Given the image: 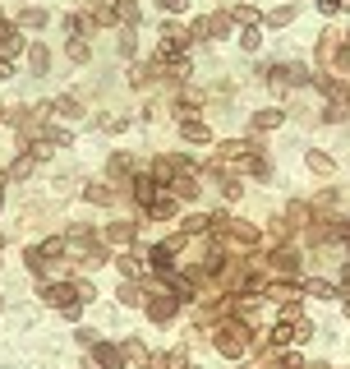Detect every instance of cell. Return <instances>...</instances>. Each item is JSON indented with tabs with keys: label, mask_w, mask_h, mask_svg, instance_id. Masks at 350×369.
Returning <instances> with one entry per match:
<instances>
[{
	"label": "cell",
	"mask_w": 350,
	"mask_h": 369,
	"mask_svg": "<svg viewBox=\"0 0 350 369\" xmlns=\"http://www.w3.org/2000/svg\"><path fill=\"white\" fill-rule=\"evenodd\" d=\"M217 351L226 360H240L244 351H249V333H244L240 323H217Z\"/></svg>",
	"instance_id": "1"
},
{
	"label": "cell",
	"mask_w": 350,
	"mask_h": 369,
	"mask_svg": "<svg viewBox=\"0 0 350 369\" xmlns=\"http://www.w3.org/2000/svg\"><path fill=\"white\" fill-rule=\"evenodd\" d=\"M217 235L226 240L230 249H253V245H258V226H249V222H235V217H226Z\"/></svg>",
	"instance_id": "2"
},
{
	"label": "cell",
	"mask_w": 350,
	"mask_h": 369,
	"mask_svg": "<svg viewBox=\"0 0 350 369\" xmlns=\"http://www.w3.org/2000/svg\"><path fill=\"white\" fill-rule=\"evenodd\" d=\"M267 268L276 272V281H295L300 277V254L295 249H272V254H267Z\"/></svg>",
	"instance_id": "3"
},
{
	"label": "cell",
	"mask_w": 350,
	"mask_h": 369,
	"mask_svg": "<svg viewBox=\"0 0 350 369\" xmlns=\"http://www.w3.org/2000/svg\"><path fill=\"white\" fill-rule=\"evenodd\" d=\"M143 309H148V319H153V323H171L175 314H180V300H175L171 291H166V295H148V305H143Z\"/></svg>",
	"instance_id": "4"
},
{
	"label": "cell",
	"mask_w": 350,
	"mask_h": 369,
	"mask_svg": "<svg viewBox=\"0 0 350 369\" xmlns=\"http://www.w3.org/2000/svg\"><path fill=\"white\" fill-rule=\"evenodd\" d=\"M249 153H262V148L244 144V139H226V144H217V157H212V162H244Z\"/></svg>",
	"instance_id": "5"
},
{
	"label": "cell",
	"mask_w": 350,
	"mask_h": 369,
	"mask_svg": "<svg viewBox=\"0 0 350 369\" xmlns=\"http://www.w3.org/2000/svg\"><path fill=\"white\" fill-rule=\"evenodd\" d=\"M42 300L51 305V309H65L69 300H78V295H74V281H46V286H42Z\"/></svg>",
	"instance_id": "6"
},
{
	"label": "cell",
	"mask_w": 350,
	"mask_h": 369,
	"mask_svg": "<svg viewBox=\"0 0 350 369\" xmlns=\"http://www.w3.org/2000/svg\"><path fill=\"white\" fill-rule=\"evenodd\" d=\"M309 217H314V208H309V203H286L281 235H290V231H304V226H309Z\"/></svg>",
	"instance_id": "7"
},
{
	"label": "cell",
	"mask_w": 350,
	"mask_h": 369,
	"mask_svg": "<svg viewBox=\"0 0 350 369\" xmlns=\"http://www.w3.org/2000/svg\"><path fill=\"white\" fill-rule=\"evenodd\" d=\"M130 194H134V203H139L143 213H148V203L162 194V185H157L153 176H134V180H130Z\"/></svg>",
	"instance_id": "8"
},
{
	"label": "cell",
	"mask_w": 350,
	"mask_h": 369,
	"mask_svg": "<svg viewBox=\"0 0 350 369\" xmlns=\"http://www.w3.org/2000/svg\"><path fill=\"white\" fill-rule=\"evenodd\" d=\"M92 360H97L102 369H125V351L115 347V342H97V347H92Z\"/></svg>",
	"instance_id": "9"
},
{
	"label": "cell",
	"mask_w": 350,
	"mask_h": 369,
	"mask_svg": "<svg viewBox=\"0 0 350 369\" xmlns=\"http://www.w3.org/2000/svg\"><path fill=\"white\" fill-rule=\"evenodd\" d=\"M166 190H171L180 203H194V199H198V180H194V171H180V176H175Z\"/></svg>",
	"instance_id": "10"
},
{
	"label": "cell",
	"mask_w": 350,
	"mask_h": 369,
	"mask_svg": "<svg viewBox=\"0 0 350 369\" xmlns=\"http://www.w3.org/2000/svg\"><path fill=\"white\" fill-rule=\"evenodd\" d=\"M244 277H249V268H244L240 258L221 263V286H226V291H244Z\"/></svg>",
	"instance_id": "11"
},
{
	"label": "cell",
	"mask_w": 350,
	"mask_h": 369,
	"mask_svg": "<svg viewBox=\"0 0 350 369\" xmlns=\"http://www.w3.org/2000/svg\"><path fill=\"white\" fill-rule=\"evenodd\" d=\"M175 203H180V199H175L171 190H162L153 203H148V217H153V222H171V217H175Z\"/></svg>",
	"instance_id": "12"
},
{
	"label": "cell",
	"mask_w": 350,
	"mask_h": 369,
	"mask_svg": "<svg viewBox=\"0 0 350 369\" xmlns=\"http://www.w3.org/2000/svg\"><path fill=\"white\" fill-rule=\"evenodd\" d=\"M106 176H111V180H134V157H130V153H111Z\"/></svg>",
	"instance_id": "13"
},
{
	"label": "cell",
	"mask_w": 350,
	"mask_h": 369,
	"mask_svg": "<svg viewBox=\"0 0 350 369\" xmlns=\"http://www.w3.org/2000/svg\"><path fill=\"white\" fill-rule=\"evenodd\" d=\"M300 295L304 291H300L295 281H272V286H267V300H276V305H295Z\"/></svg>",
	"instance_id": "14"
},
{
	"label": "cell",
	"mask_w": 350,
	"mask_h": 369,
	"mask_svg": "<svg viewBox=\"0 0 350 369\" xmlns=\"http://www.w3.org/2000/svg\"><path fill=\"white\" fill-rule=\"evenodd\" d=\"M14 51H23V37H19V28H14V23H0V56L10 60Z\"/></svg>",
	"instance_id": "15"
},
{
	"label": "cell",
	"mask_w": 350,
	"mask_h": 369,
	"mask_svg": "<svg viewBox=\"0 0 350 369\" xmlns=\"http://www.w3.org/2000/svg\"><path fill=\"white\" fill-rule=\"evenodd\" d=\"M180 134H185V144H212V130L203 120H185V125H180Z\"/></svg>",
	"instance_id": "16"
},
{
	"label": "cell",
	"mask_w": 350,
	"mask_h": 369,
	"mask_svg": "<svg viewBox=\"0 0 350 369\" xmlns=\"http://www.w3.org/2000/svg\"><path fill=\"white\" fill-rule=\"evenodd\" d=\"M134 231H139L134 222H111V226H106V245H130Z\"/></svg>",
	"instance_id": "17"
},
{
	"label": "cell",
	"mask_w": 350,
	"mask_h": 369,
	"mask_svg": "<svg viewBox=\"0 0 350 369\" xmlns=\"http://www.w3.org/2000/svg\"><path fill=\"white\" fill-rule=\"evenodd\" d=\"M42 263H51V258H60V254H69V235H51V240H42Z\"/></svg>",
	"instance_id": "18"
},
{
	"label": "cell",
	"mask_w": 350,
	"mask_h": 369,
	"mask_svg": "<svg viewBox=\"0 0 350 369\" xmlns=\"http://www.w3.org/2000/svg\"><path fill=\"white\" fill-rule=\"evenodd\" d=\"M281 120H286V111H253V120H249V125L258 130V134H272Z\"/></svg>",
	"instance_id": "19"
},
{
	"label": "cell",
	"mask_w": 350,
	"mask_h": 369,
	"mask_svg": "<svg viewBox=\"0 0 350 369\" xmlns=\"http://www.w3.org/2000/svg\"><path fill=\"white\" fill-rule=\"evenodd\" d=\"M262 23H272V28H290L295 23V5H276V10L262 14Z\"/></svg>",
	"instance_id": "20"
},
{
	"label": "cell",
	"mask_w": 350,
	"mask_h": 369,
	"mask_svg": "<svg viewBox=\"0 0 350 369\" xmlns=\"http://www.w3.org/2000/svg\"><path fill=\"white\" fill-rule=\"evenodd\" d=\"M28 65H33V74H46V69H51V51H46L42 42H33L28 46Z\"/></svg>",
	"instance_id": "21"
},
{
	"label": "cell",
	"mask_w": 350,
	"mask_h": 369,
	"mask_svg": "<svg viewBox=\"0 0 350 369\" xmlns=\"http://www.w3.org/2000/svg\"><path fill=\"white\" fill-rule=\"evenodd\" d=\"M115 295H120V305H125V309H139V305H148V295H143V286H134V281H125V286H120Z\"/></svg>",
	"instance_id": "22"
},
{
	"label": "cell",
	"mask_w": 350,
	"mask_h": 369,
	"mask_svg": "<svg viewBox=\"0 0 350 369\" xmlns=\"http://www.w3.org/2000/svg\"><path fill=\"white\" fill-rule=\"evenodd\" d=\"M180 231L185 235H203V231H212V217L208 213H189L185 222H180Z\"/></svg>",
	"instance_id": "23"
},
{
	"label": "cell",
	"mask_w": 350,
	"mask_h": 369,
	"mask_svg": "<svg viewBox=\"0 0 350 369\" xmlns=\"http://www.w3.org/2000/svg\"><path fill=\"white\" fill-rule=\"evenodd\" d=\"M157 69H162V65H157V60H148V65H134V69H130V83H134V88H148V83H153V74H157Z\"/></svg>",
	"instance_id": "24"
},
{
	"label": "cell",
	"mask_w": 350,
	"mask_h": 369,
	"mask_svg": "<svg viewBox=\"0 0 350 369\" xmlns=\"http://www.w3.org/2000/svg\"><path fill=\"white\" fill-rule=\"evenodd\" d=\"M230 19H235V23H244V28H258V23H262V14L253 10V5H230Z\"/></svg>",
	"instance_id": "25"
},
{
	"label": "cell",
	"mask_w": 350,
	"mask_h": 369,
	"mask_svg": "<svg viewBox=\"0 0 350 369\" xmlns=\"http://www.w3.org/2000/svg\"><path fill=\"white\" fill-rule=\"evenodd\" d=\"M37 171V157L33 153H23V157H14V167H10V180H28Z\"/></svg>",
	"instance_id": "26"
},
{
	"label": "cell",
	"mask_w": 350,
	"mask_h": 369,
	"mask_svg": "<svg viewBox=\"0 0 350 369\" xmlns=\"http://www.w3.org/2000/svg\"><path fill=\"white\" fill-rule=\"evenodd\" d=\"M148 263H153V268H157V277H162V272H175V268H171L175 258H171V249H166V245H157V249H148Z\"/></svg>",
	"instance_id": "27"
},
{
	"label": "cell",
	"mask_w": 350,
	"mask_h": 369,
	"mask_svg": "<svg viewBox=\"0 0 350 369\" xmlns=\"http://www.w3.org/2000/svg\"><path fill=\"white\" fill-rule=\"evenodd\" d=\"M185 365V356L180 351H166V356H148V369H180Z\"/></svg>",
	"instance_id": "28"
},
{
	"label": "cell",
	"mask_w": 350,
	"mask_h": 369,
	"mask_svg": "<svg viewBox=\"0 0 350 369\" xmlns=\"http://www.w3.org/2000/svg\"><path fill=\"white\" fill-rule=\"evenodd\" d=\"M267 369H304V360H300V351H281L276 360H267Z\"/></svg>",
	"instance_id": "29"
},
{
	"label": "cell",
	"mask_w": 350,
	"mask_h": 369,
	"mask_svg": "<svg viewBox=\"0 0 350 369\" xmlns=\"http://www.w3.org/2000/svg\"><path fill=\"white\" fill-rule=\"evenodd\" d=\"M125 360H130V365H148V347H143V342H125Z\"/></svg>",
	"instance_id": "30"
},
{
	"label": "cell",
	"mask_w": 350,
	"mask_h": 369,
	"mask_svg": "<svg viewBox=\"0 0 350 369\" xmlns=\"http://www.w3.org/2000/svg\"><path fill=\"white\" fill-rule=\"evenodd\" d=\"M332 167H337V162H332L328 153H309V171H318V176H332Z\"/></svg>",
	"instance_id": "31"
},
{
	"label": "cell",
	"mask_w": 350,
	"mask_h": 369,
	"mask_svg": "<svg viewBox=\"0 0 350 369\" xmlns=\"http://www.w3.org/2000/svg\"><path fill=\"white\" fill-rule=\"evenodd\" d=\"M304 295H318V300H328V295H337V286H332V281H323V277H314L304 286Z\"/></svg>",
	"instance_id": "32"
},
{
	"label": "cell",
	"mask_w": 350,
	"mask_h": 369,
	"mask_svg": "<svg viewBox=\"0 0 350 369\" xmlns=\"http://www.w3.org/2000/svg\"><path fill=\"white\" fill-rule=\"evenodd\" d=\"M88 56H92V46H88L83 37H74V42H69V60H74V65H88Z\"/></svg>",
	"instance_id": "33"
},
{
	"label": "cell",
	"mask_w": 350,
	"mask_h": 369,
	"mask_svg": "<svg viewBox=\"0 0 350 369\" xmlns=\"http://www.w3.org/2000/svg\"><path fill=\"white\" fill-rule=\"evenodd\" d=\"M83 199H88V203H111L115 194H111V185H88V190H83Z\"/></svg>",
	"instance_id": "34"
},
{
	"label": "cell",
	"mask_w": 350,
	"mask_h": 369,
	"mask_svg": "<svg viewBox=\"0 0 350 369\" xmlns=\"http://www.w3.org/2000/svg\"><path fill=\"white\" fill-rule=\"evenodd\" d=\"M230 23H235L230 14H208V28H212V37H226V33H230Z\"/></svg>",
	"instance_id": "35"
},
{
	"label": "cell",
	"mask_w": 350,
	"mask_h": 369,
	"mask_svg": "<svg viewBox=\"0 0 350 369\" xmlns=\"http://www.w3.org/2000/svg\"><path fill=\"white\" fill-rule=\"evenodd\" d=\"M115 19H125V23H139V5H134V0H115Z\"/></svg>",
	"instance_id": "36"
},
{
	"label": "cell",
	"mask_w": 350,
	"mask_h": 369,
	"mask_svg": "<svg viewBox=\"0 0 350 369\" xmlns=\"http://www.w3.org/2000/svg\"><path fill=\"white\" fill-rule=\"evenodd\" d=\"M235 42L244 46V51H258V42H262V33L258 28H240V37H235Z\"/></svg>",
	"instance_id": "37"
},
{
	"label": "cell",
	"mask_w": 350,
	"mask_h": 369,
	"mask_svg": "<svg viewBox=\"0 0 350 369\" xmlns=\"http://www.w3.org/2000/svg\"><path fill=\"white\" fill-rule=\"evenodd\" d=\"M46 144H51V148H69V130H60V125H51V130H46Z\"/></svg>",
	"instance_id": "38"
},
{
	"label": "cell",
	"mask_w": 350,
	"mask_h": 369,
	"mask_svg": "<svg viewBox=\"0 0 350 369\" xmlns=\"http://www.w3.org/2000/svg\"><path fill=\"white\" fill-rule=\"evenodd\" d=\"M115 263H120V272H125V277H139V272H143V263H139V254H125V258H115Z\"/></svg>",
	"instance_id": "39"
},
{
	"label": "cell",
	"mask_w": 350,
	"mask_h": 369,
	"mask_svg": "<svg viewBox=\"0 0 350 369\" xmlns=\"http://www.w3.org/2000/svg\"><path fill=\"white\" fill-rule=\"evenodd\" d=\"M78 111H83V106H78L74 97H60V102H55V116H65V120H74Z\"/></svg>",
	"instance_id": "40"
},
{
	"label": "cell",
	"mask_w": 350,
	"mask_h": 369,
	"mask_svg": "<svg viewBox=\"0 0 350 369\" xmlns=\"http://www.w3.org/2000/svg\"><path fill=\"white\" fill-rule=\"evenodd\" d=\"M217 185H221V194H226V199H240V194H244V185H240V180H230V176H221Z\"/></svg>",
	"instance_id": "41"
},
{
	"label": "cell",
	"mask_w": 350,
	"mask_h": 369,
	"mask_svg": "<svg viewBox=\"0 0 350 369\" xmlns=\"http://www.w3.org/2000/svg\"><path fill=\"white\" fill-rule=\"evenodd\" d=\"M42 23H46V10H37V5L23 10V28H42Z\"/></svg>",
	"instance_id": "42"
},
{
	"label": "cell",
	"mask_w": 350,
	"mask_h": 369,
	"mask_svg": "<svg viewBox=\"0 0 350 369\" xmlns=\"http://www.w3.org/2000/svg\"><path fill=\"white\" fill-rule=\"evenodd\" d=\"M78 347H88V351H92V347H97V342H102V337H97V328H78Z\"/></svg>",
	"instance_id": "43"
},
{
	"label": "cell",
	"mask_w": 350,
	"mask_h": 369,
	"mask_svg": "<svg viewBox=\"0 0 350 369\" xmlns=\"http://www.w3.org/2000/svg\"><path fill=\"white\" fill-rule=\"evenodd\" d=\"M74 295H78L83 305H88V300H97V291H92V281H83V277L74 281Z\"/></svg>",
	"instance_id": "44"
},
{
	"label": "cell",
	"mask_w": 350,
	"mask_h": 369,
	"mask_svg": "<svg viewBox=\"0 0 350 369\" xmlns=\"http://www.w3.org/2000/svg\"><path fill=\"white\" fill-rule=\"evenodd\" d=\"M189 37H212V28H208V14H203V19H194V28H189Z\"/></svg>",
	"instance_id": "45"
},
{
	"label": "cell",
	"mask_w": 350,
	"mask_h": 369,
	"mask_svg": "<svg viewBox=\"0 0 350 369\" xmlns=\"http://www.w3.org/2000/svg\"><path fill=\"white\" fill-rule=\"evenodd\" d=\"M157 5H162L166 14H180V10H185V5H189V0H157Z\"/></svg>",
	"instance_id": "46"
},
{
	"label": "cell",
	"mask_w": 350,
	"mask_h": 369,
	"mask_svg": "<svg viewBox=\"0 0 350 369\" xmlns=\"http://www.w3.org/2000/svg\"><path fill=\"white\" fill-rule=\"evenodd\" d=\"M314 5H318V14H337L341 10V0H314Z\"/></svg>",
	"instance_id": "47"
},
{
	"label": "cell",
	"mask_w": 350,
	"mask_h": 369,
	"mask_svg": "<svg viewBox=\"0 0 350 369\" xmlns=\"http://www.w3.org/2000/svg\"><path fill=\"white\" fill-rule=\"evenodd\" d=\"M323 120H332V125L346 120V106H328V111H323Z\"/></svg>",
	"instance_id": "48"
},
{
	"label": "cell",
	"mask_w": 350,
	"mask_h": 369,
	"mask_svg": "<svg viewBox=\"0 0 350 369\" xmlns=\"http://www.w3.org/2000/svg\"><path fill=\"white\" fill-rule=\"evenodd\" d=\"M60 314H65V319H78V314H83V300H69V305H65Z\"/></svg>",
	"instance_id": "49"
},
{
	"label": "cell",
	"mask_w": 350,
	"mask_h": 369,
	"mask_svg": "<svg viewBox=\"0 0 350 369\" xmlns=\"http://www.w3.org/2000/svg\"><path fill=\"white\" fill-rule=\"evenodd\" d=\"M0 78H14V65H10L5 56H0Z\"/></svg>",
	"instance_id": "50"
},
{
	"label": "cell",
	"mask_w": 350,
	"mask_h": 369,
	"mask_svg": "<svg viewBox=\"0 0 350 369\" xmlns=\"http://www.w3.org/2000/svg\"><path fill=\"white\" fill-rule=\"evenodd\" d=\"M341 10H350V0H341Z\"/></svg>",
	"instance_id": "51"
},
{
	"label": "cell",
	"mask_w": 350,
	"mask_h": 369,
	"mask_svg": "<svg viewBox=\"0 0 350 369\" xmlns=\"http://www.w3.org/2000/svg\"><path fill=\"white\" fill-rule=\"evenodd\" d=\"M0 120H5V106H0Z\"/></svg>",
	"instance_id": "52"
},
{
	"label": "cell",
	"mask_w": 350,
	"mask_h": 369,
	"mask_svg": "<svg viewBox=\"0 0 350 369\" xmlns=\"http://www.w3.org/2000/svg\"><path fill=\"white\" fill-rule=\"evenodd\" d=\"M0 203H5V190H0Z\"/></svg>",
	"instance_id": "53"
},
{
	"label": "cell",
	"mask_w": 350,
	"mask_h": 369,
	"mask_svg": "<svg viewBox=\"0 0 350 369\" xmlns=\"http://www.w3.org/2000/svg\"><path fill=\"white\" fill-rule=\"evenodd\" d=\"M346 314H350V300H346Z\"/></svg>",
	"instance_id": "54"
},
{
	"label": "cell",
	"mask_w": 350,
	"mask_h": 369,
	"mask_svg": "<svg viewBox=\"0 0 350 369\" xmlns=\"http://www.w3.org/2000/svg\"><path fill=\"white\" fill-rule=\"evenodd\" d=\"M346 46H350V33H346Z\"/></svg>",
	"instance_id": "55"
},
{
	"label": "cell",
	"mask_w": 350,
	"mask_h": 369,
	"mask_svg": "<svg viewBox=\"0 0 350 369\" xmlns=\"http://www.w3.org/2000/svg\"><path fill=\"white\" fill-rule=\"evenodd\" d=\"M0 249H5V240H0Z\"/></svg>",
	"instance_id": "56"
}]
</instances>
